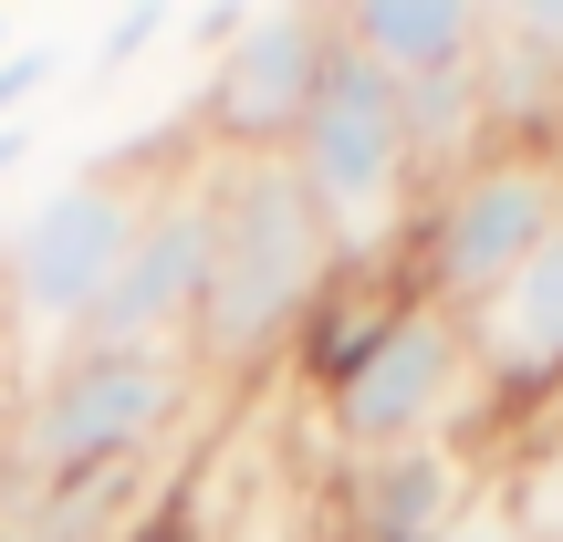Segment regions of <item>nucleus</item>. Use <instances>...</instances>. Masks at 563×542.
Masks as SVG:
<instances>
[{"mask_svg": "<svg viewBox=\"0 0 563 542\" xmlns=\"http://www.w3.org/2000/svg\"><path fill=\"white\" fill-rule=\"evenodd\" d=\"M553 230H563V146L553 136H490L481 157H460L418 199V230H407L397 272L418 302L470 323Z\"/></svg>", "mask_w": 563, "mask_h": 542, "instance_id": "20e7f679", "label": "nucleus"}, {"mask_svg": "<svg viewBox=\"0 0 563 542\" xmlns=\"http://www.w3.org/2000/svg\"><path fill=\"white\" fill-rule=\"evenodd\" d=\"M292 178L302 199L323 209L344 272H397L407 230H418V199H428V167H418V136H407V95L376 74V63L334 53L313 115L292 125Z\"/></svg>", "mask_w": 563, "mask_h": 542, "instance_id": "7ed1b4c3", "label": "nucleus"}, {"mask_svg": "<svg viewBox=\"0 0 563 542\" xmlns=\"http://www.w3.org/2000/svg\"><path fill=\"white\" fill-rule=\"evenodd\" d=\"M32 157V125H0V167H21Z\"/></svg>", "mask_w": 563, "mask_h": 542, "instance_id": "dca6fc26", "label": "nucleus"}, {"mask_svg": "<svg viewBox=\"0 0 563 542\" xmlns=\"http://www.w3.org/2000/svg\"><path fill=\"white\" fill-rule=\"evenodd\" d=\"M199 281H209V146H178V157L157 167V199H146V220H136V251H125L115 292L95 302L84 344H104V355H157V344H178L188 355Z\"/></svg>", "mask_w": 563, "mask_h": 542, "instance_id": "6e6552de", "label": "nucleus"}, {"mask_svg": "<svg viewBox=\"0 0 563 542\" xmlns=\"http://www.w3.org/2000/svg\"><path fill=\"white\" fill-rule=\"evenodd\" d=\"M490 501L511 511L522 542H563V439H543L522 469H511V490H490Z\"/></svg>", "mask_w": 563, "mask_h": 542, "instance_id": "f8f14e48", "label": "nucleus"}, {"mask_svg": "<svg viewBox=\"0 0 563 542\" xmlns=\"http://www.w3.org/2000/svg\"><path fill=\"white\" fill-rule=\"evenodd\" d=\"M439 542H522V532H511V511H501V501L481 490V501H470V511H460V522H449Z\"/></svg>", "mask_w": 563, "mask_h": 542, "instance_id": "4468645a", "label": "nucleus"}, {"mask_svg": "<svg viewBox=\"0 0 563 542\" xmlns=\"http://www.w3.org/2000/svg\"><path fill=\"white\" fill-rule=\"evenodd\" d=\"M470 355H481V386L501 407L563 397V230L470 313Z\"/></svg>", "mask_w": 563, "mask_h": 542, "instance_id": "9d476101", "label": "nucleus"}, {"mask_svg": "<svg viewBox=\"0 0 563 542\" xmlns=\"http://www.w3.org/2000/svg\"><path fill=\"white\" fill-rule=\"evenodd\" d=\"M470 397H490L481 355H470V323L439 313V302H418V292H407L397 313H386L376 334L313 386L323 439H334L344 460H386V449L449 439V428L470 418Z\"/></svg>", "mask_w": 563, "mask_h": 542, "instance_id": "423d86ee", "label": "nucleus"}, {"mask_svg": "<svg viewBox=\"0 0 563 542\" xmlns=\"http://www.w3.org/2000/svg\"><path fill=\"white\" fill-rule=\"evenodd\" d=\"M53 74H63V53H53V42H32V53H0V125H21L11 104H21V95H42Z\"/></svg>", "mask_w": 563, "mask_h": 542, "instance_id": "ddd939ff", "label": "nucleus"}, {"mask_svg": "<svg viewBox=\"0 0 563 542\" xmlns=\"http://www.w3.org/2000/svg\"><path fill=\"white\" fill-rule=\"evenodd\" d=\"M178 157V146H167ZM167 157H115V167H84L63 178L53 199H32L0 241V323L32 344V376L63 365L95 323V302L115 292L125 251H136V220L157 199V167Z\"/></svg>", "mask_w": 563, "mask_h": 542, "instance_id": "f03ea898", "label": "nucleus"}, {"mask_svg": "<svg viewBox=\"0 0 563 542\" xmlns=\"http://www.w3.org/2000/svg\"><path fill=\"white\" fill-rule=\"evenodd\" d=\"M334 281L344 251L323 209L302 199L292 157H209V281L188 323L199 376H262L272 355H292Z\"/></svg>", "mask_w": 563, "mask_h": 542, "instance_id": "f257e3e1", "label": "nucleus"}, {"mask_svg": "<svg viewBox=\"0 0 563 542\" xmlns=\"http://www.w3.org/2000/svg\"><path fill=\"white\" fill-rule=\"evenodd\" d=\"M481 0H344L334 32L355 63H376L386 84H439L481 63Z\"/></svg>", "mask_w": 563, "mask_h": 542, "instance_id": "9b49d317", "label": "nucleus"}, {"mask_svg": "<svg viewBox=\"0 0 563 542\" xmlns=\"http://www.w3.org/2000/svg\"><path fill=\"white\" fill-rule=\"evenodd\" d=\"M334 53H344V32L313 0L230 11L220 21V63H209V95H199V146L209 157H282L292 125L313 115Z\"/></svg>", "mask_w": 563, "mask_h": 542, "instance_id": "0eeeda50", "label": "nucleus"}, {"mask_svg": "<svg viewBox=\"0 0 563 542\" xmlns=\"http://www.w3.org/2000/svg\"><path fill=\"white\" fill-rule=\"evenodd\" d=\"M470 501H481V469H470L449 439L386 449V460H344V480H334V542H439Z\"/></svg>", "mask_w": 563, "mask_h": 542, "instance_id": "1a4fd4ad", "label": "nucleus"}, {"mask_svg": "<svg viewBox=\"0 0 563 542\" xmlns=\"http://www.w3.org/2000/svg\"><path fill=\"white\" fill-rule=\"evenodd\" d=\"M11 32H21V21H11V11H0V53H11Z\"/></svg>", "mask_w": 563, "mask_h": 542, "instance_id": "f3484780", "label": "nucleus"}, {"mask_svg": "<svg viewBox=\"0 0 563 542\" xmlns=\"http://www.w3.org/2000/svg\"><path fill=\"white\" fill-rule=\"evenodd\" d=\"M146 32H157V11H125L115 32H104V63H136V53H146Z\"/></svg>", "mask_w": 563, "mask_h": 542, "instance_id": "2eb2a0df", "label": "nucleus"}, {"mask_svg": "<svg viewBox=\"0 0 563 542\" xmlns=\"http://www.w3.org/2000/svg\"><path fill=\"white\" fill-rule=\"evenodd\" d=\"M188 407H199V365L178 344L157 355H104V344H74L63 365H42L32 397L11 418V490L42 480H95V469H146L157 439H178Z\"/></svg>", "mask_w": 563, "mask_h": 542, "instance_id": "39448f33", "label": "nucleus"}]
</instances>
